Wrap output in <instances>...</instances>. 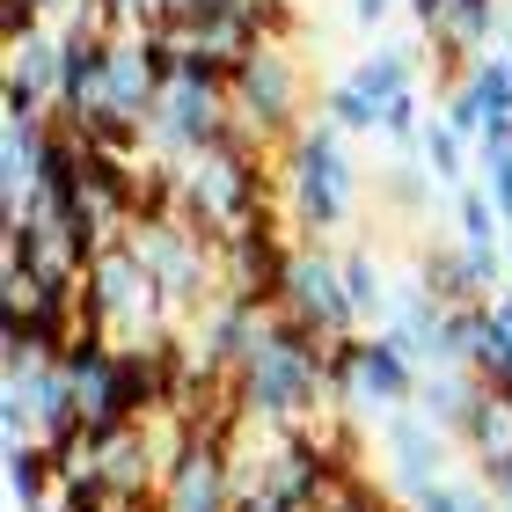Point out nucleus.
<instances>
[{
  "instance_id": "25",
  "label": "nucleus",
  "mask_w": 512,
  "mask_h": 512,
  "mask_svg": "<svg viewBox=\"0 0 512 512\" xmlns=\"http://www.w3.org/2000/svg\"><path fill=\"white\" fill-rule=\"evenodd\" d=\"M491 315H498V322H505V337H512V286H505V293H498V300H491Z\"/></svg>"
},
{
  "instance_id": "4",
  "label": "nucleus",
  "mask_w": 512,
  "mask_h": 512,
  "mask_svg": "<svg viewBox=\"0 0 512 512\" xmlns=\"http://www.w3.org/2000/svg\"><path fill=\"white\" fill-rule=\"evenodd\" d=\"M227 96H235V125L256 139V147H271V154L315 118V96H308V81H300V59L286 52V44H256V52L235 66Z\"/></svg>"
},
{
  "instance_id": "22",
  "label": "nucleus",
  "mask_w": 512,
  "mask_h": 512,
  "mask_svg": "<svg viewBox=\"0 0 512 512\" xmlns=\"http://www.w3.org/2000/svg\"><path fill=\"white\" fill-rule=\"evenodd\" d=\"M344 8H352V30H381V22H395L403 0H344Z\"/></svg>"
},
{
  "instance_id": "17",
  "label": "nucleus",
  "mask_w": 512,
  "mask_h": 512,
  "mask_svg": "<svg viewBox=\"0 0 512 512\" xmlns=\"http://www.w3.org/2000/svg\"><path fill=\"white\" fill-rule=\"evenodd\" d=\"M344 293H352L359 322H381V315H388V293H395V278L381 271V256H374V249H344Z\"/></svg>"
},
{
  "instance_id": "1",
  "label": "nucleus",
  "mask_w": 512,
  "mask_h": 512,
  "mask_svg": "<svg viewBox=\"0 0 512 512\" xmlns=\"http://www.w3.org/2000/svg\"><path fill=\"white\" fill-rule=\"evenodd\" d=\"M278 205L300 242H330L359 205V161L330 118H308L278 147Z\"/></svg>"
},
{
  "instance_id": "24",
  "label": "nucleus",
  "mask_w": 512,
  "mask_h": 512,
  "mask_svg": "<svg viewBox=\"0 0 512 512\" xmlns=\"http://www.w3.org/2000/svg\"><path fill=\"white\" fill-rule=\"evenodd\" d=\"M483 483H491V491H498V505H512V461H505V469H491Z\"/></svg>"
},
{
  "instance_id": "8",
  "label": "nucleus",
  "mask_w": 512,
  "mask_h": 512,
  "mask_svg": "<svg viewBox=\"0 0 512 512\" xmlns=\"http://www.w3.org/2000/svg\"><path fill=\"white\" fill-rule=\"evenodd\" d=\"M374 447L388 461V491L395 498H417L425 483H447V461H454V432H439L417 403L403 410H381L374 425Z\"/></svg>"
},
{
  "instance_id": "26",
  "label": "nucleus",
  "mask_w": 512,
  "mask_h": 512,
  "mask_svg": "<svg viewBox=\"0 0 512 512\" xmlns=\"http://www.w3.org/2000/svg\"><path fill=\"white\" fill-rule=\"evenodd\" d=\"M505 264H512V227H505Z\"/></svg>"
},
{
  "instance_id": "13",
  "label": "nucleus",
  "mask_w": 512,
  "mask_h": 512,
  "mask_svg": "<svg viewBox=\"0 0 512 512\" xmlns=\"http://www.w3.org/2000/svg\"><path fill=\"white\" fill-rule=\"evenodd\" d=\"M454 198V242H469V249H505V213H498V198H491V183H461Z\"/></svg>"
},
{
  "instance_id": "5",
  "label": "nucleus",
  "mask_w": 512,
  "mask_h": 512,
  "mask_svg": "<svg viewBox=\"0 0 512 512\" xmlns=\"http://www.w3.org/2000/svg\"><path fill=\"white\" fill-rule=\"evenodd\" d=\"M161 512H235L242 505V439L220 425H183V447L154 483Z\"/></svg>"
},
{
  "instance_id": "12",
  "label": "nucleus",
  "mask_w": 512,
  "mask_h": 512,
  "mask_svg": "<svg viewBox=\"0 0 512 512\" xmlns=\"http://www.w3.org/2000/svg\"><path fill=\"white\" fill-rule=\"evenodd\" d=\"M352 81L388 110L395 96H410V88H417V44H410V37H403V44H374V52L352 66Z\"/></svg>"
},
{
  "instance_id": "28",
  "label": "nucleus",
  "mask_w": 512,
  "mask_h": 512,
  "mask_svg": "<svg viewBox=\"0 0 512 512\" xmlns=\"http://www.w3.org/2000/svg\"><path fill=\"white\" fill-rule=\"evenodd\" d=\"M505 512H512V505H505Z\"/></svg>"
},
{
  "instance_id": "14",
  "label": "nucleus",
  "mask_w": 512,
  "mask_h": 512,
  "mask_svg": "<svg viewBox=\"0 0 512 512\" xmlns=\"http://www.w3.org/2000/svg\"><path fill=\"white\" fill-rule=\"evenodd\" d=\"M498 30H505V8H498V0H447L439 30H425V37H447V44H461L469 59H483V44H491Z\"/></svg>"
},
{
  "instance_id": "18",
  "label": "nucleus",
  "mask_w": 512,
  "mask_h": 512,
  "mask_svg": "<svg viewBox=\"0 0 512 512\" xmlns=\"http://www.w3.org/2000/svg\"><path fill=\"white\" fill-rule=\"evenodd\" d=\"M469 147L476 139H461L447 118H425V147L417 154H425V169L439 176V191H461V183H469Z\"/></svg>"
},
{
  "instance_id": "10",
  "label": "nucleus",
  "mask_w": 512,
  "mask_h": 512,
  "mask_svg": "<svg viewBox=\"0 0 512 512\" xmlns=\"http://www.w3.org/2000/svg\"><path fill=\"white\" fill-rule=\"evenodd\" d=\"M454 439H461V454L476 461V476L505 469V461H512V403H498V395L483 388L476 403H469V417H461V432H454Z\"/></svg>"
},
{
  "instance_id": "9",
  "label": "nucleus",
  "mask_w": 512,
  "mask_h": 512,
  "mask_svg": "<svg viewBox=\"0 0 512 512\" xmlns=\"http://www.w3.org/2000/svg\"><path fill=\"white\" fill-rule=\"evenodd\" d=\"M417 381H425V366L410 352H395L381 330H359V344H352V410H403V403H417Z\"/></svg>"
},
{
  "instance_id": "11",
  "label": "nucleus",
  "mask_w": 512,
  "mask_h": 512,
  "mask_svg": "<svg viewBox=\"0 0 512 512\" xmlns=\"http://www.w3.org/2000/svg\"><path fill=\"white\" fill-rule=\"evenodd\" d=\"M476 395H483V381L469 374V366H425V381H417V410H425L439 432H461V417H469Z\"/></svg>"
},
{
  "instance_id": "23",
  "label": "nucleus",
  "mask_w": 512,
  "mask_h": 512,
  "mask_svg": "<svg viewBox=\"0 0 512 512\" xmlns=\"http://www.w3.org/2000/svg\"><path fill=\"white\" fill-rule=\"evenodd\" d=\"M403 15L417 22V30H439V15H447V0H403Z\"/></svg>"
},
{
  "instance_id": "16",
  "label": "nucleus",
  "mask_w": 512,
  "mask_h": 512,
  "mask_svg": "<svg viewBox=\"0 0 512 512\" xmlns=\"http://www.w3.org/2000/svg\"><path fill=\"white\" fill-rule=\"evenodd\" d=\"M315 118H330L344 139H366V132H381V118H388V110H381L374 96H366V88H359L352 74H344V81H330V88L315 96Z\"/></svg>"
},
{
  "instance_id": "6",
  "label": "nucleus",
  "mask_w": 512,
  "mask_h": 512,
  "mask_svg": "<svg viewBox=\"0 0 512 512\" xmlns=\"http://www.w3.org/2000/svg\"><path fill=\"white\" fill-rule=\"evenodd\" d=\"M278 315H293L300 330H315L322 344L366 330L359 308H352V293H344V256H337L330 242H293L286 286H278Z\"/></svg>"
},
{
  "instance_id": "2",
  "label": "nucleus",
  "mask_w": 512,
  "mask_h": 512,
  "mask_svg": "<svg viewBox=\"0 0 512 512\" xmlns=\"http://www.w3.org/2000/svg\"><path fill=\"white\" fill-rule=\"evenodd\" d=\"M235 403H242L249 425H308L315 410H330L322 337L271 308V330H264V344H256V359L235 374Z\"/></svg>"
},
{
  "instance_id": "27",
  "label": "nucleus",
  "mask_w": 512,
  "mask_h": 512,
  "mask_svg": "<svg viewBox=\"0 0 512 512\" xmlns=\"http://www.w3.org/2000/svg\"><path fill=\"white\" fill-rule=\"evenodd\" d=\"M505 59H512V52H505Z\"/></svg>"
},
{
  "instance_id": "20",
  "label": "nucleus",
  "mask_w": 512,
  "mask_h": 512,
  "mask_svg": "<svg viewBox=\"0 0 512 512\" xmlns=\"http://www.w3.org/2000/svg\"><path fill=\"white\" fill-rule=\"evenodd\" d=\"M410 505H417V512H505L498 491H491L483 476H476V483H454V476H447V483H425Z\"/></svg>"
},
{
  "instance_id": "21",
  "label": "nucleus",
  "mask_w": 512,
  "mask_h": 512,
  "mask_svg": "<svg viewBox=\"0 0 512 512\" xmlns=\"http://www.w3.org/2000/svg\"><path fill=\"white\" fill-rule=\"evenodd\" d=\"M432 191H439V176L425 169V154H417V161H403V169H395L388 176V205H395V213H432Z\"/></svg>"
},
{
  "instance_id": "7",
  "label": "nucleus",
  "mask_w": 512,
  "mask_h": 512,
  "mask_svg": "<svg viewBox=\"0 0 512 512\" xmlns=\"http://www.w3.org/2000/svg\"><path fill=\"white\" fill-rule=\"evenodd\" d=\"M235 96L227 88H198V81H169L147 118V154L154 161H191L205 147H220V139H235Z\"/></svg>"
},
{
  "instance_id": "3",
  "label": "nucleus",
  "mask_w": 512,
  "mask_h": 512,
  "mask_svg": "<svg viewBox=\"0 0 512 512\" xmlns=\"http://www.w3.org/2000/svg\"><path fill=\"white\" fill-rule=\"evenodd\" d=\"M81 293H88V308L103 315V330L118 337V344H161V337H183V330H176L169 293H161V278L139 264V249H132L125 235L96 249V264H88Z\"/></svg>"
},
{
  "instance_id": "15",
  "label": "nucleus",
  "mask_w": 512,
  "mask_h": 512,
  "mask_svg": "<svg viewBox=\"0 0 512 512\" xmlns=\"http://www.w3.org/2000/svg\"><path fill=\"white\" fill-rule=\"evenodd\" d=\"M417 278H425V293H439L447 308H461V300H476V278H469V249H461V242H425V249H417Z\"/></svg>"
},
{
  "instance_id": "19",
  "label": "nucleus",
  "mask_w": 512,
  "mask_h": 512,
  "mask_svg": "<svg viewBox=\"0 0 512 512\" xmlns=\"http://www.w3.org/2000/svg\"><path fill=\"white\" fill-rule=\"evenodd\" d=\"M0 118H8V125H52L59 118V96L44 81H30V74H15V66H8V74H0Z\"/></svg>"
}]
</instances>
